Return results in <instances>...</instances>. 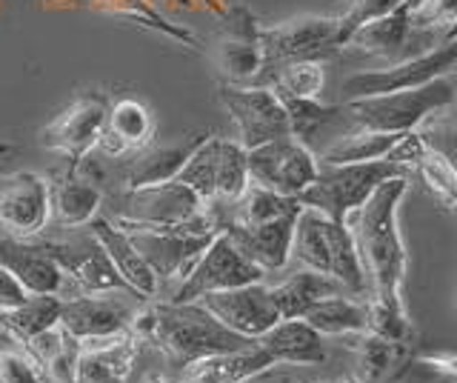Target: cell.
Segmentation results:
<instances>
[{
    "mask_svg": "<svg viewBox=\"0 0 457 383\" xmlns=\"http://www.w3.org/2000/svg\"><path fill=\"white\" fill-rule=\"evenodd\" d=\"M409 192V178L395 175L383 180L371 192V197L357 206L346 218L352 232L357 258L366 272L369 301L380 304H403V280H406V246L397 226V212Z\"/></svg>",
    "mask_w": 457,
    "mask_h": 383,
    "instance_id": "obj_1",
    "label": "cell"
},
{
    "mask_svg": "<svg viewBox=\"0 0 457 383\" xmlns=\"http://www.w3.org/2000/svg\"><path fill=\"white\" fill-rule=\"evenodd\" d=\"M129 332L140 344L157 346L178 366H189L195 361L212 358V354L237 352L254 344V340L223 326L200 301L152 304L135 312L132 323H129Z\"/></svg>",
    "mask_w": 457,
    "mask_h": 383,
    "instance_id": "obj_2",
    "label": "cell"
},
{
    "mask_svg": "<svg viewBox=\"0 0 457 383\" xmlns=\"http://www.w3.org/2000/svg\"><path fill=\"white\" fill-rule=\"evenodd\" d=\"M289 258H295L303 269H314V272L335 278L354 297H363V301L369 297L366 272L361 258H357L349 226L326 218L318 209H300Z\"/></svg>",
    "mask_w": 457,
    "mask_h": 383,
    "instance_id": "obj_3",
    "label": "cell"
},
{
    "mask_svg": "<svg viewBox=\"0 0 457 383\" xmlns=\"http://www.w3.org/2000/svg\"><path fill=\"white\" fill-rule=\"evenodd\" d=\"M454 78H437L414 89H397L386 95L352 97L340 104V118H346L354 129L369 132H414L432 112L454 104Z\"/></svg>",
    "mask_w": 457,
    "mask_h": 383,
    "instance_id": "obj_4",
    "label": "cell"
},
{
    "mask_svg": "<svg viewBox=\"0 0 457 383\" xmlns=\"http://www.w3.org/2000/svg\"><path fill=\"white\" fill-rule=\"evenodd\" d=\"M395 175L409 178L406 169L392 163L389 158L369 161V163H337V166L318 163V178H314V183L306 192H300L297 201L309 209L323 212L326 218H332L337 223H346L352 212L357 206H363L371 197V192Z\"/></svg>",
    "mask_w": 457,
    "mask_h": 383,
    "instance_id": "obj_5",
    "label": "cell"
},
{
    "mask_svg": "<svg viewBox=\"0 0 457 383\" xmlns=\"http://www.w3.org/2000/svg\"><path fill=\"white\" fill-rule=\"evenodd\" d=\"M261 52H263V72L254 87H261L269 72L300 61H332L343 52L340 23L337 18H295L278 26H261Z\"/></svg>",
    "mask_w": 457,
    "mask_h": 383,
    "instance_id": "obj_6",
    "label": "cell"
},
{
    "mask_svg": "<svg viewBox=\"0 0 457 383\" xmlns=\"http://www.w3.org/2000/svg\"><path fill=\"white\" fill-rule=\"evenodd\" d=\"M437 44H443V29L414 23L409 6L403 4L392 15L363 23L361 29H354L346 44H343V52L380 58L389 61V66H397L432 52Z\"/></svg>",
    "mask_w": 457,
    "mask_h": 383,
    "instance_id": "obj_7",
    "label": "cell"
},
{
    "mask_svg": "<svg viewBox=\"0 0 457 383\" xmlns=\"http://www.w3.org/2000/svg\"><path fill=\"white\" fill-rule=\"evenodd\" d=\"M263 275H266L263 269H257L249 258H243L240 249L228 240V235L220 232L204 249V254H200L197 263L192 266V272L178 283L171 301L175 304L200 301V297L212 292H226V289L249 287V283H261Z\"/></svg>",
    "mask_w": 457,
    "mask_h": 383,
    "instance_id": "obj_8",
    "label": "cell"
},
{
    "mask_svg": "<svg viewBox=\"0 0 457 383\" xmlns=\"http://www.w3.org/2000/svg\"><path fill=\"white\" fill-rule=\"evenodd\" d=\"M249 180L286 197H300L318 178V154L297 137H280L246 152Z\"/></svg>",
    "mask_w": 457,
    "mask_h": 383,
    "instance_id": "obj_9",
    "label": "cell"
},
{
    "mask_svg": "<svg viewBox=\"0 0 457 383\" xmlns=\"http://www.w3.org/2000/svg\"><path fill=\"white\" fill-rule=\"evenodd\" d=\"M457 72V37L443 40L432 52L411 58L406 63H397L380 72H357L352 78L343 80V97H369V95H386L397 89H414L423 83H432L437 78H449Z\"/></svg>",
    "mask_w": 457,
    "mask_h": 383,
    "instance_id": "obj_10",
    "label": "cell"
},
{
    "mask_svg": "<svg viewBox=\"0 0 457 383\" xmlns=\"http://www.w3.org/2000/svg\"><path fill=\"white\" fill-rule=\"evenodd\" d=\"M109 115V97L104 92H83L71 101L61 115H54L40 132V146L80 163L89 154Z\"/></svg>",
    "mask_w": 457,
    "mask_h": 383,
    "instance_id": "obj_11",
    "label": "cell"
},
{
    "mask_svg": "<svg viewBox=\"0 0 457 383\" xmlns=\"http://www.w3.org/2000/svg\"><path fill=\"white\" fill-rule=\"evenodd\" d=\"M220 104L232 115L243 149H257L271 140L289 137V118L283 101L269 87H220Z\"/></svg>",
    "mask_w": 457,
    "mask_h": 383,
    "instance_id": "obj_12",
    "label": "cell"
},
{
    "mask_svg": "<svg viewBox=\"0 0 457 383\" xmlns=\"http://www.w3.org/2000/svg\"><path fill=\"white\" fill-rule=\"evenodd\" d=\"M52 218L49 178L37 172H14L0 178V229L9 237L35 240Z\"/></svg>",
    "mask_w": 457,
    "mask_h": 383,
    "instance_id": "obj_13",
    "label": "cell"
},
{
    "mask_svg": "<svg viewBox=\"0 0 457 383\" xmlns=\"http://www.w3.org/2000/svg\"><path fill=\"white\" fill-rule=\"evenodd\" d=\"M37 240L46 246V252L57 261L63 278L75 280L78 289H83V295L132 292L126 287V280L118 275V269L112 266L104 246L97 244L92 232L86 237H63V240L37 237Z\"/></svg>",
    "mask_w": 457,
    "mask_h": 383,
    "instance_id": "obj_14",
    "label": "cell"
},
{
    "mask_svg": "<svg viewBox=\"0 0 457 383\" xmlns=\"http://www.w3.org/2000/svg\"><path fill=\"white\" fill-rule=\"evenodd\" d=\"M204 209V201L183 183L169 180L161 187L126 192L123 209L112 221L118 226H178L192 221Z\"/></svg>",
    "mask_w": 457,
    "mask_h": 383,
    "instance_id": "obj_15",
    "label": "cell"
},
{
    "mask_svg": "<svg viewBox=\"0 0 457 383\" xmlns=\"http://www.w3.org/2000/svg\"><path fill=\"white\" fill-rule=\"evenodd\" d=\"M200 304H204L223 326H228L232 332L249 340L266 335L271 326L280 321L275 301H271L269 287H263V280L249 283V287L204 295Z\"/></svg>",
    "mask_w": 457,
    "mask_h": 383,
    "instance_id": "obj_16",
    "label": "cell"
},
{
    "mask_svg": "<svg viewBox=\"0 0 457 383\" xmlns=\"http://www.w3.org/2000/svg\"><path fill=\"white\" fill-rule=\"evenodd\" d=\"M140 340L132 332L83 340L75 363V383H129Z\"/></svg>",
    "mask_w": 457,
    "mask_h": 383,
    "instance_id": "obj_17",
    "label": "cell"
},
{
    "mask_svg": "<svg viewBox=\"0 0 457 383\" xmlns=\"http://www.w3.org/2000/svg\"><path fill=\"white\" fill-rule=\"evenodd\" d=\"M135 312H129L118 297L109 295H78L69 297L61 306V326L83 344V340L112 337L129 332Z\"/></svg>",
    "mask_w": 457,
    "mask_h": 383,
    "instance_id": "obj_18",
    "label": "cell"
},
{
    "mask_svg": "<svg viewBox=\"0 0 457 383\" xmlns=\"http://www.w3.org/2000/svg\"><path fill=\"white\" fill-rule=\"evenodd\" d=\"M0 266L18 278L29 295H61L63 272L40 240L0 237Z\"/></svg>",
    "mask_w": 457,
    "mask_h": 383,
    "instance_id": "obj_19",
    "label": "cell"
},
{
    "mask_svg": "<svg viewBox=\"0 0 457 383\" xmlns=\"http://www.w3.org/2000/svg\"><path fill=\"white\" fill-rule=\"evenodd\" d=\"M52 187V218L63 229H80L97 218L104 206V189L97 180L80 172V163H69L61 175L49 180Z\"/></svg>",
    "mask_w": 457,
    "mask_h": 383,
    "instance_id": "obj_20",
    "label": "cell"
},
{
    "mask_svg": "<svg viewBox=\"0 0 457 383\" xmlns=\"http://www.w3.org/2000/svg\"><path fill=\"white\" fill-rule=\"evenodd\" d=\"M89 232L95 235L97 244L104 246L106 258L118 269V275L126 280V287L132 289V295L140 297V301H152L157 292V275L152 272L146 258L137 252L129 232H123L112 218H95L89 223Z\"/></svg>",
    "mask_w": 457,
    "mask_h": 383,
    "instance_id": "obj_21",
    "label": "cell"
},
{
    "mask_svg": "<svg viewBox=\"0 0 457 383\" xmlns=\"http://www.w3.org/2000/svg\"><path fill=\"white\" fill-rule=\"evenodd\" d=\"M295 221H297V215L261 223V226L228 223L223 232L240 249L243 258H249L257 269H263V272H280V269L292 261L289 252H292Z\"/></svg>",
    "mask_w": 457,
    "mask_h": 383,
    "instance_id": "obj_22",
    "label": "cell"
},
{
    "mask_svg": "<svg viewBox=\"0 0 457 383\" xmlns=\"http://www.w3.org/2000/svg\"><path fill=\"white\" fill-rule=\"evenodd\" d=\"M154 140V115L146 104L135 101V97H123V101L109 106V115L100 132L97 146L109 158H120L129 152L146 149Z\"/></svg>",
    "mask_w": 457,
    "mask_h": 383,
    "instance_id": "obj_23",
    "label": "cell"
},
{
    "mask_svg": "<svg viewBox=\"0 0 457 383\" xmlns=\"http://www.w3.org/2000/svg\"><path fill=\"white\" fill-rule=\"evenodd\" d=\"M209 132H197V135H186L178 144H161V146H146L137 152V158L129 163L123 172V189L135 192V189H146V187H161V183L175 180L183 163L189 161V154L204 144Z\"/></svg>",
    "mask_w": 457,
    "mask_h": 383,
    "instance_id": "obj_24",
    "label": "cell"
},
{
    "mask_svg": "<svg viewBox=\"0 0 457 383\" xmlns=\"http://www.w3.org/2000/svg\"><path fill=\"white\" fill-rule=\"evenodd\" d=\"M271 366L278 363L269 358V352L252 344L246 349L212 354V358L183 366V378L178 383H246L257 375L269 372Z\"/></svg>",
    "mask_w": 457,
    "mask_h": 383,
    "instance_id": "obj_25",
    "label": "cell"
},
{
    "mask_svg": "<svg viewBox=\"0 0 457 383\" xmlns=\"http://www.w3.org/2000/svg\"><path fill=\"white\" fill-rule=\"evenodd\" d=\"M257 346L269 352V358L275 363H303L314 366L326 361V346H323V335L303 318H289V321H278L266 335L254 340Z\"/></svg>",
    "mask_w": 457,
    "mask_h": 383,
    "instance_id": "obj_26",
    "label": "cell"
},
{
    "mask_svg": "<svg viewBox=\"0 0 457 383\" xmlns=\"http://www.w3.org/2000/svg\"><path fill=\"white\" fill-rule=\"evenodd\" d=\"M343 292H346L343 283H337L328 275L314 272V269H297V272H292L283 283H278V287H269V295L283 321L303 318L314 304L323 301V297L343 295Z\"/></svg>",
    "mask_w": 457,
    "mask_h": 383,
    "instance_id": "obj_27",
    "label": "cell"
},
{
    "mask_svg": "<svg viewBox=\"0 0 457 383\" xmlns=\"http://www.w3.org/2000/svg\"><path fill=\"white\" fill-rule=\"evenodd\" d=\"M366 301L363 297H354V295H332V297H323V301L314 304L303 321L318 329L323 337L326 335H335V337H346V335H357V332H366Z\"/></svg>",
    "mask_w": 457,
    "mask_h": 383,
    "instance_id": "obj_28",
    "label": "cell"
},
{
    "mask_svg": "<svg viewBox=\"0 0 457 383\" xmlns=\"http://www.w3.org/2000/svg\"><path fill=\"white\" fill-rule=\"evenodd\" d=\"M352 340V352L357 354V380L361 383H380L392 375L395 366H403L409 361L411 349H403L386 340L375 332H357L346 335Z\"/></svg>",
    "mask_w": 457,
    "mask_h": 383,
    "instance_id": "obj_29",
    "label": "cell"
},
{
    "mask_svg": "<svg viewBox=\"0 0 457 383\" xmlns=\"http://www.w3.org/2000/svg\"><path fill=\"white\" fill-rule=\"evenodd\" d=\"M212 166H214V201L232 204L249 187L246 149L237 140L212 135Z\"/></svg>",
    "mask_w": 457,
    "mask_h": 383,
    "instance_id": "obj_30",
    "label": "cell"
},
{
    "mask_svg": "<svg viewBox=\"0 0 457 383\" xmlns=\"http://www.w3.org/2000/svg\"><path fill=\"white\" fill-rule=\"evenodd\" d=\"M406 135V132H403ZM397 132H369V129H354L352 135L335 140L332 146L320 152L318 163H369V161H383L389 158V152L400 144Z\"/></svg>",
    "mask_w": 457,
    "mask_h": 383,
    "instance_id": "obj_31",
    "label": "cell"
},
{
    "mask_svg": "<svg viewBox=\"0 0 457 383\" xmlns=\"http://www.w3.org/2000/svg\"><path fill=\"white\" fill-rule=\"evenodd\" d=\"M61 306L63 301L57 295H29V301L23 306L0 315V326H4L18 344H23V340L52 329L54 323H61Z\"/></svg>",
    "mask_w": 457,
    "mask_h": 383,
    "instance_id": "obj_32",
    "label": "cell"
},
{
    "mask_svg": "<svg viewBox=\"0 0 457 383\" xmlns=\"http://www.w3.org/2000/svg\"><path fill=\"white\" fill-rule=\"evenodd\" d=\"M323 63L314 61H300V63H286L275 72H269L261 87H269L280 97H320L323 92Z\"/></svg>",
    "mask_w": 457,
    "mask_h": 383,
    "instance_id": "obj_33",
    "label": "cell"
},
{
    "mask_svg": "<svg viewBox=\"0 0 457 383\" xmlns=\"http://www.w3.org/2000/svg\"><path fill=\"white\" fill-rule=\"evenodd\" d=\"M418 135L423 140V146L428 152H435L457 175V104H449L432 112V115L418 126Z\"/></svg>",
    "mask_w": 457,
    "mask_h": 383,
    "instance_id": "obj_34",
    "label": "cell"
},
{
    "mask_svg": "<svg viewBox=\"0 0 457 383\" xmlns=\"http://www.w3.org/2000/svg\"><path fill=\"white\" fill-rule=\"evenodd\" d=\"M280 101L286 109V118H289V132L300 144H306L326 123L340 118V106H326L320 104V97H280Z\"/></svg>",
    "mask_w": 457,
    "mask_h": 383,
    "instance_id": "obj_35",
    "label": "cell"
},
{
    "mask_svg": "<svg viewBox=\"0 0 457 383\" xmlns=\"http://www.w3.org/2000/svg\"><path fill=\"white\" fill-rule=\"evenodd\" d=\"M411 178L426 183V189L432 195H437L440 204L452 206V212L457 215V175L437 158L435 152H428V149L423 152V158L411 169Z\"/></svg>",
    "mask_w": 457,
    "mask_h": 383,
    "instance_id": "obj_36",
    "label": "cell"
},
{
    "mask_svg": "<svg viewBox=\"0 0 457 383\" xmlns=\"http://www.w3.org/2000/svg\"><path fill=\"white\" fill-rule=\"evenodd\" d=\"M400 6H403V0H349L346 12H343V15L337 18L343 44H346L349 35L354 29H361L363 23H371V21H378V18L392 15V12L400 9Z\"/></svg>",
    "mask_w": 457,
    "mask_h": 383,
    "instance_id": "obj_37",
    "label": "cell"
},
{
    "mask_svg": "<svg viewBox=\"0 0 457 383\" xmlns=\"http://www.w3.org/2000/svg\"><path fill=\"white\" fill-rule=\"evenodd\" d=\"M432 383H457V352H411L403 363Z\"/></svg>",
    "mask_w": 457,
    "mask_h": 383,
    "instance_id": "obj_38",
    "label": "cell"
},
{
    "mask_svg": "<svg viewBox=\"0 0 457 383\" xmlns=\"http://www.w3.org/2000/svg\"><path fill=\"white\" fill-rule=\"evenodd\" d=\"M0 383H54V380L26 352L0 349Z\"/></svg>",
    "mask_w": 457,
    "mask_h": 383,
    "instance_id": "obj_39",
    "label": "cell"
},
{
    "mask_svg": "<svg viewBox=\"0 0 457 383\" xmlns=\"http://www.w3.org/2000/svg\"><path fill=\"white\" fill-rule=\"evenodd\" d=\"M411 21L420 26H435L446 35L449 26L457 23V0H423V4L411 12Z\"/></svg>",
    "mask_w": 457,
    "mask_h": 383,
    "instance_id": "obj_40",
    "label": "cell"
},
{
    "mask_svg": "<svg viewBox=\"0 0 457 383\" xmlns=\"http://www.w3.org/2000/svg\"><path fill=\"white\" fill-rule=\"evenodd\" d=\"M26 301H29L26 287L9 272L6 266H0V315H6V312H14L18 306H23Z\"/></svg>",
    "mask_w": 457,
    "mask_h": 383,
    "instance_id": "obj_41",
    "label": "cell"
},
{
    "mask_svg": "<svg viewBox=\"0 0 457 383\" xmlns=\"http://www.w3.org/2000/svg\"><path fill=\"white\" fill-rule=\"evenodd\" d=\"M143 383H178V380H169V378H163V375H149Z\"/></svg>",
    "mask_w": 457,
    "mask_h": 383,
    "instance_id": "obj_42",
    "label": "cell"
},
{
    "mask_svg": "<svg viewBox=\"0 0 457 383\" xmlns=\"http://www.w3.org/2000/svg\"><path fill=\"white\" fill-rule=\"evenodd\" d=\"M452 37H457V23H454V26H449L446 35H443V40H452Z\"/></svg>",
    "mask_w": 457,
    "mask_h": 383,
    "instance_id": "obj_43",
    "label": "cell"
},
{
    "mask_svg": "<svg viewBox=\"0 0 457 383\" xmlns=\"http://www.w3.org/2000/svg\"><path fill=\"white\" fill-rule=\"evenodd\" d=\"M403 4L409 6V12H414V9H418V6L423 4V0H403Z\"/></svg>",
    "mask_w": 457,
    "mask_h": 383,
    "instance_id": "obj_44",
    "label": "cell"
},
{
    "mask_svg": "<svg viewBox=\"0 0 457 383\" xmlns=\"http://www.w3.org/2000/svg\"><path fill=\"white\" fill-rule=\"evenodd\" d=\"M9 152H14V146H9L6 140H0V154H9Z\"/></svg>",
    "mask_w": 457,
    "mask_h": 383,
    "instance_id": "obj_45",
    "label": "cell"
},
{
    "mask_svg": "<svg viewBox=\"0 0 457 383\" xmlns=\"http://www.w3.org/2000/svg\"><path fill=\"white\" fill-rule=\"evenodd\" d=\"M335 383H361L357 378H343V380H335Z\"/></svg>",
    "mask_w": 457,
    "mask_h": 383,
    "instance_id": "obj_46",
    "label": "cell"
},
{
    "mask_svg": "<svg viewBox=\"0 0 457 383\" xmlns=\"http://www.w3.org/2000/svg\"><path fill=\"white\" fill-rule=\"evenodd\" d=\"M328 4H337V0H328Z\"/></svg>",
    "mask_w": 457,
    "mask_h": 383,
    "instance_id": "obj_47",
    "label": "cell"
},
{
    "mask_svg": "<svg viewBox=\"0 0 457 383\" xmlns=\"http://www.w3.org/2000/svg\"><path fill=\"white\" fill-rule=\"evenodd\" d=\"M283 383H289V380H283Z\"/></svg>",
    "mask_w": 457,
    "mask_h": 383,
    "instance_id": "obj_48",
    "label": "cell"
}]
</instances>
